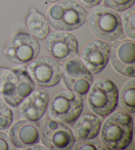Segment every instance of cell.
<instances>
[{
  "mask_svg": "<svg viewBox=\"0 0 135 150\" xmlns=\"http://www.w3.org/2000/svg\"><path fill=\"white\" fill-rule=\"evenodd\" d=\"M103 122L100 137L108 149H124L131 143L133 119L127 111L112 112Z\"/></svg>",
  "mask_w": 135,
  "mask_h": 150,
  "instance_id": "6da1fadb",
  "label": "cell"
},
{
  "mask_svg": "<svg viewBox=\"0 0 135 150\" xmlns=\"http://www.w3.org/2000/svg\"><path fill=\"white\" fill-rule=\"evenodd\" d=\"M88 23L93 34L102 40L114 42L125 38L119 15L105 6L92 8L88 14Z\"/></svg>",
  "mask_w": 135,
  "mask_h": 150,
  "instance_id": "7a4b0ae2",
  "label": "cell"
},
{
  "mask_svg": "<svg viewBox=\"0 0 135 150\" xmlns=\"http://www.w3.org/2000/svg\"><path fill=\"white\" fill-rule=\"evenodd\" d=\"M87 12L75 0H65L50 7L47 13L49 25L56 30L72 31L84 24Z\"/></svg>",
  "mask_w": 135,
  "mask_h": 150,
  "instance_id": "3957f363",
  "label": "cell"
},
{
  "mask_svg": "<svg viewBox=\"0 0 135 150\" xmlns=\"http://www.w3.org/2000/svg\"><path fill=\"white\" fill-rule=\"evenodd\" d=\"M88 93V104L90 108L102 118L113 112L118 105V89L108 78L97 79L92 84Z\"/></svg>",
  "mask_w": 135,
  "mask_h": 150,
  "instance_id": "277c9868",
  "label": "cell"
},
{
  "mask_svg": "<svg viewBox=\"0 0 135 150\" xmlns=\"http://www.w3.org/2000/svg\"><path fill=\"white\" fill-rule=\"evenodd\" d=\"M48 107L50 118L65 124H71L81 115L83 100L75 93L62 90L51 97Z\"/></svg>",
  "mask_w": 135,
  "mask_h": 150,
  "instance_id": "5b68a950",
  "label": "cell"
},
{
  "mask_svg": "<svg viewBox=\"0 0 135 150\" xmlns=\"http://www.w3.org/2000/svg\"><path fill=\"white\" fill-rule=\"evenodd\" d=\"M34 89L35 83L28 75L26 66H21L12 69L1 94L7 105L17 107Z\"/></svg>",
  "mask_w": 135,
  "mask_h": 150,
  "instance_id": "8992f818",
  "label": "cell"
},
{
  "mask_svg": "<svg viewBox=\"0 0 135 150\" xmlns=\"http://www.w3.org/2000/svg\"><path fill=\"white\" fill-rule=\"evenodd\" d=\"M40 46L38 40L27 33L19 32L10 38L3 53L13 62L27 64L38 56Z\"/></svg>",
  "mask_w": 135,
  "mask_h": 150,
  "instance_id": "52a82bcc",
  "label": "cell"
},
{
  "mask_svg": "<svg viewBox=\"0 0 135 150\" xmlns=\"http://www.w3.org/2000/svg\"><path fill=\"white\" fill-rule=\"evenodd\" d=\"M26 68L34 83L40 87H54L62 79L61 64L51 57L35 58L28 63Z\"/></svg>",
  "mask_w": 135,
  "mask_h": 150,
  "instance_id": "ba28073f",
  "label": "cell"
},
{
  "mask_svg": "<svg viewBox=\"0 0 135 150\" xmlns=\"http://www.w3.org/2000/svg\"><path fill=\"white\" fill-rule=\"evenodd\" d=\"M62 73L64 84L69 91L79 95L88 93L94 78L80 59L72 58L66 60L63 65Z\"/></svg>",
  "mask_w": 135,
  "mask_h": 150,
  "instance_id": "9c48e42d",
  "label": "cell"
},
{
  "mask_svg": "<svg viewBox=\"0 0 135 150\" xmlns=\"http://www.w3.org/2000/svg\"><path fill=\"white\" fill-rule=\"evenodd\" d=\"M41 143L48 149L69 150L75 143L72 131L65 124L48 119L42 128L40 136Z\"/></svg>",
  "mask_w": 135,
  "mask_h": 150,
  "instance_id": "30bf717a",
  "label": "cell"
},
{
  "mask_svg": "<svg viewBox=\"0 0 135 150\" xmlns=\"http://www.w3.org/2000/svg\"><path fill=\"white\" fill-rule=\"evenodd\" d=\"M111 63L122 76L134 77L135 75V44L133 40H115L111 48Z\"/></svg>",
  "mask_w": 135,
  "mask_h": 150,
  "instance_id": "8fae6325",
  "label": "cell"
},
{
  "mask_svg": "<svg viewBox=\"0 0 135 150\" xmlns=\"http://www.w3.org/2000/svg\"><path fill=\"white\" fill-rule=\"evenodd\" d=\"M45 45L51 56L60 61L74 58L79 52V42L73 35L63 31H51L46 38Z\"/></svg>",
  "mask_w": 135,
  "mask_h": 150,
  "instance_id": "7c38bea8",
  "label": "cell"
},
{
  "mask_svg": "<svg viewBox=\"0 0 135 150\" xmlns=\"http://www.w3.org/2000/svg\"><path fill=\"white\" fill-rule=\"evenodd\" d=\"M111 46L102 40H94L84 46L81 54L82 63L93 74L100 73L109 62Z\"/></svg>",
  "mask_w": 135,
  "mask_h": 150,
  "instance_id": "4fadbf2b",
  "label": "cell"
},
{
  "mask_svg": "<svg viewBox=\"0 0 135 150\" xmlns=\"http://www.w3.org/2000/svg\"><path fill=\"white\" fill-rule=\"evenodd\" d=\"M50 96L44 89H36L20 103L19 113L21 118L36 122L43 117L47 110Z\"/></svg>",
  "mask_w": 135,
  "mask_h": 150,
  "instance_id": "5bb4252c",
  "label": "cell"
},
{
  "mask_svg": "<svg viewBox=\"0 0 135 150\" xmlns=\"http://www.w3.org/2000/svg\"><path fill=\"white\" fill-rule=\"evenodd\" d=\"M40 136L41 131L38 124L27 119L15 122L9 130V138L18 149H24L38 144Z\"/></svg>",
  "mask_w": 135,
  "mask_h": 150,
  "instance_id": "9a60e30c",
  "label": "cell"
},
{
  "mask_svg": "<svg viewBox=\"0 0 135 150\" xmlns=\"http://www.w3.org/2000/svg\"><path fill=\"white\" fill-rule=\"evenodd\" d=\"M102 120L91 113L80 115L72 126V134L77 140L93 139L100 133Z\"/></svg>",
  "mask_w": 135,
  "mask_h": 150,
  "instance_id": "2e32d148",
  "label": "cell"
},
{
  "mask_svg": "<svg viewBox=\"0 0 135 150\" xmlns=\"http://www.w3.org/2000/svg\"><path fill=\"white\" fill-rule=\"evenodd\" d=\"M26 25L34 37L44 40L50 32V25L45 15L32 8L26 18Z\"/></svg>",
  "mask_w": 135,
  "mask_h": 150,
  "instance_id": "e0dca14e",
  "label": "cell"
},
{
  "mask_svg": "<svg viewBox=\"0 0 135 150\" xmlns=\"http://www.w3.org/2000/svg\"><path fill=\"white\" fill-rule=\"evenodd\" d=\"M119 105L129 113L135 112V81L132 79L127 81L122 88L119 95Z\"/></svg>",
  "mask_w": 135,
  "mask_h": 150,
  "instance_id": "ac0fdd59",
  "label": "cell"
},
{
  "mask_svg": "<svg viewBox=\"0 0 135 150\" xmlns=\"http://www.w3.org/2000/svg\"><path fill=\"white\" fill-rule=\"evenodd\" d=\"M134 20H135V8L131 7L126 10L123 15L122 19V25H123L124 33L131 39L134 40L135 39V28H134Z\"/></svg>",
  "mask_w": 135,
  "mask_h": 150,
  "instance_id": "d6986e66",
  "label": "cell"
},
{
  "mask_svg": "<svg viewBox=\"0 0 135 150\" xmlns=\"http://www.w3.org/2000/svg\"><path fill=\"white\" fill-rule=\"evenodd\" d=\"M13 120V115L11 108L0 99V130L8 129Z\"/></svg>",
  "mask_w": 135,
  "mask_h": 150,
  "instance_id": "ffe728a7",
  "label": "cell"
},
{
  "mask_svg": "<svg viewBox=\"0 0 135 150\" xmlns=\"http://www.w3.org/2000/svg\"><path fill=\"white\" fill-rule=\"evenodd\" d=\"M73 150H103L108 149L102 143L98 140L84 139L79 140V142L73 145L72 147Z\"/></svg>",
  "mask_w": 135,
  "mask_h": 150,
  "instance_id": "44dd1931",
  "label": "cell"
},
{
  "mask_svg": "<svg viewBox=\"0 0 135 150\" xmlns=\"http://www.w3.org/2000/svg\"><path fill=\"white\" fill-rule=\"evenodd\" d=\"M135 0H103V4L105 7L113 11L122 12L133 6Z\"/></svg>",
  "mask_w": 135,
  "mask_h": 150,
  "instance_id": "7402d4cb",
  "label": "cell"
},
{
  "mask_svg": "<svg viewBox=\"0 0 135 150\" xmlns=\"http://www.w3.org/2000/svg\"><path fill=\"white\" fill-rule=\"evenodd\" d=\"M16 149L6 133L0 131V150H14Z\"/></svg>",
  "mask_w": 135,
  "mask_h": 150,
  "instance_id": "603a6c76",
  "label": "cell"
},
{
  "mask_svg": "<svg viewBox=\"0 0 135 150\" xmlns=\"http://www.w3.org/2000/svg\"><path fill=\"white\" fill-rule=\"evenodd\" d=\"M11 71L12 69L0 67V94L1 93L4 85L11 73Z\"/></svg>",
  "mask_w": 135,
  "mask_h": 150,
  "instance_id": "cb8c5ba5",
  "label": "cell"
},
{
  "mask_svg": "<svg viewBox=\"0 0 135 150\" xmlns=\"http://www.w3.org/2000/svg\"><path fill=\"white\" fill-rule=\"evenodd\" d=\"M83 7L88 9H92L99 5L102 0H77Z\"/></svg>",
  "mask_w": 135,
  "mask_h": 150,
  "instance_id": "d4e9b609",
  "label": "cell"
},
{
  "mask_svg": "<svg viewBox=\"0 0 135 150\" xmlns=\"http://www.w3.org/2000/svg\"><path fill=\"white\" fill-rule=\"evenodd\" d=\"M24 149H30V150H34V149H48L47 147H44L40 145H33V146H29L28 147H26Z\"/></svg>",
  "mask_w": 135,
  "mask_h": 150,
  "instance_id": "484cf974",
  "label": "cell"
},
{
  "mask_svg": "<svg viewBox=\"0 0 135 150\" xmlns=\"http://www.w3.org/2000/svg\"><path fill=\"white\" fill-rule=\"evenodd\" d=\"M45 1H48V2H51V3H56V2L60 1H62V0H45Z\"/></svg>",
  "mask_w": 135,
  "mask_h": 150,
  "instance_id": "4316f807",
  "label": "cell"
}]
</instances>
